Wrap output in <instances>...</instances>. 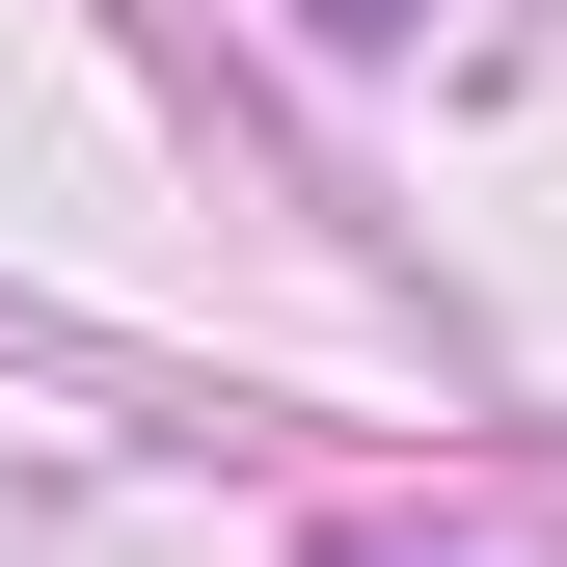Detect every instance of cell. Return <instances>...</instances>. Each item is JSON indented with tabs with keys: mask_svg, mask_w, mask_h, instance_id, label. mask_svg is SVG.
I'll list each match as a JSON object with an SVG mask.
<instances>
[{
	"mask_svg": "<svg viewBox=\"0 0 567 567\" xmlns=\"http://www.w3.org/2000/svg\"><path fill=\"white\" fill-rule=\"evenodd\" d=\"M351 28H405V0H351Z\"/></svg>",
	"mask_w": 567,
	"mask_h": 567,
	"instance_id": "cell-1",
	"label": "cell"
}]
</instances>
